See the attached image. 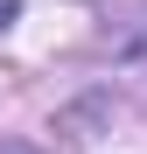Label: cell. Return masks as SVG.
Listing matches in <instances>:
<instances>
[{
	"instance_id": "cell-1",
	"label": "cell",
	"mask_w": 147,
	"mask_h": 154,
	"mask_svg": "<svg viewBox=\"0 0 147 154\" xmlns=\"http://www.w3.org/2000/svg\"><path fill=\"white\" fill-rule=\"evenodd\" d=\"M14 14H21V7H14V0H0V28H7V21H14Z\"/></svg>"
}]
</instances>
